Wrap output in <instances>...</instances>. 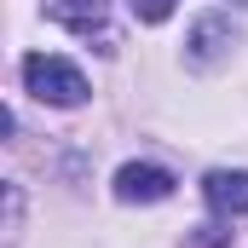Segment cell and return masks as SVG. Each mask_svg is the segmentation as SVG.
<instances>
[{
	"label": "cell",
	"mask_w": 248,
	"mask_h": 248,
	"mask_svg": "<svg viewBox=\"0 0 248 248\" xmlns=\"http://www.w3.org/2000/svg\"><path fill=\"white\" fill-rule=\"evenodd\" d=\"M23 87L41 98V104H58V110H75V104H87V75L75 69L69 58H52V52H29L23 58Z\"/></svg>",
	"instance_id": "cell-1"
},
{
	"label": "cell",
	"mask_w": 248,
	"mask_h": 248,
	"mask_svg": "<svg viewBox=\"0 0 248 248\" xmlns=\"http://www.w3.org/2000/svg\"><path fill=\"white\" fill-rule=\"evenodd\" d=\"M46 12H52L58 23H69L75 35H98L104 52L116 46V41H110V23H104V0H46Z\"/></svg>",
	"instance_id": "cell-3"
},
{
	"label": "cell",
	"mask_w": 248,
	"mask_h": 248,
	"mask_svg": "<svg viewBox=\"0 0 248 248\" xmlns=\"http://www.w3.org/2000/svg\"><path fill=\"white\" fill-rule=\"evenodd\" d=\"M202 190H208V202L219 214H248V173L243 168H214L202 179Z\"/></svg>",
	"instance_id": "cell-4"
},
{
	"label": "cell",
	"mask_w": 248,
	"mask_h": 248,
	"mask_svg": "<svg viewBox=\"0 0 248 248\" xmlns=\"http://www.w3.org/2000/svg\"><path fill=\"white\" fill-rule=\"evenodd\" d=\"M231 46H237V29H231L225 17H202V23L190 29V63H219Z\"/></svg>",
	"instance_id": "cell-5"
},
{
	"label": "cell",
	"mask_w": 248,
	"mask_h": 248,
	"mask_svg": "<svg viewBox=\"0 0 248 248\" xmlns=\"http://www.w3.org/2000/svg\"><path fill=\"white\" fill-rule=\"evenodd\" d=\"M127 6H133V17H139V23H162V17L173 12V0H127Z\"/></svg>",
	"instance_id": "cell-6"
},
{
	"label": "cell",
	"mask_w": 248,
	"mask_h": 248,
	"mask_svg": "<svg viewBox=\"0 0 248 248\" xmlns=\"http://www.w3.org/2000/svg\"><path fill=\"white\" fill-rule=\"evenodd\" d=\"M116 196L122 202H168L173 196V173L156 168V162H127L116 173Z\"/></svg>",
	"instance_id": "cell-2"
}]
</instances>
